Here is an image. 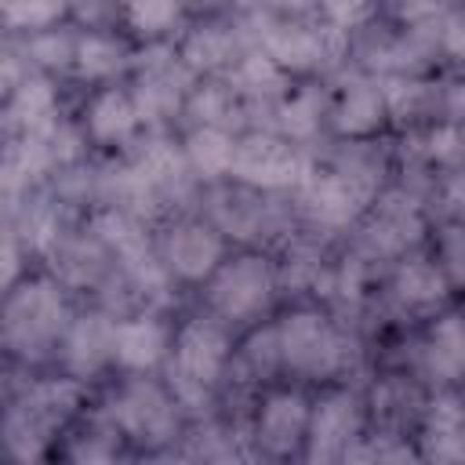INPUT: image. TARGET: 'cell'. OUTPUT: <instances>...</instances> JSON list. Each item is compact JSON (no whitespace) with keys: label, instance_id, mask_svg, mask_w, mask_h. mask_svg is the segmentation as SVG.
Returning <instances> with one entry per match:
<instances>
[{"label":"cell","instance_id":"d4e9b609","mask_svg":"<svg viewBox=\"0 0 465 465\" xmlns=\"http://www.w3.org/2000/svg\"><path fill=\"white\" fill-rule=\"evenodd\" d=\"M461 323L458 316H443L432 331V349H429V360H432V371L443 374V378H458L461 374V360H465V349H461Z\"/></svg>","mask_w":465,"mask_h":465},{"label":"cell","instance_id":"8992f818","mask_svg":"<svg viewBox=\"0 0 465 465\" xmlns=\"http://www.w3.org/2000/svg\"><path fill=\"white\" fill-rule=\"evenodd\" d=\"M113 418L131 440L149 443V447L167 443L178 429V414H174L171 396L145 378H134L120 389V396L113 400Z\"/></svg>","mask_w":465,"mask_h":465},{"label":"cell","instance_id":"44dd1931","mask_svg":"<svg viewBox=\"0 0 465 465\" xmlns=\"http://www.w3.org/2000/svg\"><path fill=\"white\" fill-rule=\"evenodd\" d=\"M73 62H76L80 76H87V80H105V76H113V73L124 65V47H120L116 40H109V36L91 33V36L76 40Z\"/></svg>","mask_w":465,"mask_h":465},{"label":"cell","instance_id":"5b68a950","mask_svg":"<svg viewBox=\"0 0 465 465\" xmlns=\"http://www.w3.org/2000/svg\"><path fill=\"white\" fill-rule=\"evenodd\" d=\"M229 360V338L211 320H189L174 341V378L182 396H203Z\"/></svg>","mask_w":465,"mask_h":465},{"label":"cell","instance_id":"d6a6232c","mask_svg":"<svg viewBox=\"0 0 465 465\" xmlns=\"http://www.w3.org/2000/svg\"><path fill=\"white\" fill-rule=\"evenodd\" d=\"M443 11H447V0H403V4H400L403 22H414V25L432 22V18H440Z\"/></svg>","mask_w":465,"mask_h":465},{"label":"cell","instance_id":"ac0fdd59","mask_svg":"<svg viewBox=\"0 0 465 465\" xmlns=\"http://www.w3.org/2000/svg\"><path fill=\"white\" fill-rule=\"evenodd\" d=\"M385 98H381V87L374 84H352L341 98H338V109H334V127L349 138H363L371 131L381 127L385 120Z\"/></svg>","mask_w":465,"mask_h":465},{"label":"cell","instance_id":"d6986e66","mask_svg":"<svg viewBox=\"0 0 465 465\" xmlns=\"http://www.w3.org/2000/svg\"><path fill=\"white\" fill-rule=\"evenodd\" d=\"M232 153H236L232 134H229L225 127H211V124L196 127V131L189 134V142H185V156H189V163H193L203 178L229 174Z\"/></svg>","mask_w":465,"mask_h":465},{"label":"cell","instance_id":"83f0119b","mask_svg":"<svg viewBox=\"0 0 465 465\" xmlns=\"http://www.w3.org/2000/svg\"><path fill=\"white\" fill-rule=\"evenodd\" d=\"M280 127L287 138H309L320 127V94L316 91H298L280 105Z\"/></svg>","mask_w":465,"mask_h":465},{"label":"cell","instance_id":"836d02e7","mask_svg":"<svg viewBox=\"0 0 465 465\" xmlns=\"http://www.w3.org/2000/svg\"><path fill=\"white\" fill-rule=\"evenodd\" d=\"M18 269H22V254H18V243H15L7 232H0V291L15 283Z\"/></svg>","mask_w":465,"mask_h":465},{"label":"cell","instance_id":"6da1fadb","mask_svg":"<svg viewBox=\"0 0 465 465\" xmlns=\"http://www.w3.org/2000/svg\"><path fill=\"white\" fill-rule=\"evenodd\" d=\"M65 331V298L62 287L51 280H29L18 283L4 309H0V334L7 349H15L25 360L44 356Z\"/></svg>","mask_w":465,"mask_h":465},{"label":"cell","instance_id":"ffe728a7","mask_svg":"<svg viewBox=\"0 0 465 465\" xmlns=\"http://www.w3.org/2000/svg\"><path fill=\"white\" fill-rule=\"evenodd\" d=\"M396 294L400 302L407 305H436L443 294H447V276L440 265L418 258V262H407L400 272H396Z\"/></svg>","mask_w":465,"mask_h":465},{"label":"cell","instance_id":"cb8c5ba5","mask_svg":"<svg viewBox=\"0 0 465 465\" xmlns=\"http://www.w3.org/2000/svg\"><path fill=\"white\" fill-rule=\"evenodd\" d=\"M429 436L436 440V458H461V407L454 396H440L432 403Z\"/></svg>","mask_w":465,"mask_h":465},{"label":"cell","instance_id":"5bb4252c","mask_svg":"<svg viewBox=\"0 0 465 465\" xmlns=\"http://www.w3.org/2000/svg\"><path fill=\"white\" fill-rule=\"evenodd\" d=\"M182 84H185V73L174 65L171 51H156V58H145L138 94H131L134 109H138V120H156L163 113H171L178 105L182 91H185Z\"/></svg>","mask_w":465,"mask_h":465},{"label":"cell","instance_id":"484cf974","mask_svg":"<svg viewBox=\"0 0 465 465\" xmlns=\"http://www.w3.org/2000/svg\"><path fill=\"white\" fill-rule=\"evenodd\" d=\"M418 229H421V222H418V211L411 207V200L403 203L400 196H392L381 207V218L374 225V240H381L385 247H403L418 236Z\"/></svg>","mask_w":465,"mask_h":465},{"label":"cell","instance_id":"603a6c76","mask_svg":"<svg viewBox=\"0 0 465 465\" xmlns=\"http://www.w3.org/2000/svg\"><path fill=\"white\" fill-rule=\"evenodd\" d=\"M185 0H124V15L127 25L138 36H160L163 29H171L182 15Z\"/></svg>","mask_w":465,"mask_h":465},{"label":"cell","instance_id":"d590c367","mask_svg":"<svg viewBox=\"0 0 465 465\" xmlns=\"http://www.w3.org/2000/svg\"><path fill=\"white\" fill-rule=\"evenodd\" d=\"M443 44H447V51L458 58L461 54V18L450 11L447 18H443Z\"/></svg>","mask_w":465,"mask_h":465},{"label":"cell","instance_id":"9a60e30c","mask_svg":"<svg viewBox=\"0 0 465 465\" xmlns=\"http://www.w3.org/2000/svg\"><path fill=\"white\" fill-rule=\"evenodd\" d=\"M113 360V323L105 316H80L65 331V363L76 374H94Z\"/></svg>","mask_w":465,"mask_h":465},{"label":"cell","instance_id":"9c48e42d","mask_svg":"<svg viewBox=\"0 0 465 465\" xmlns=\"http://www.w3.org/2000/svg\"><path fill=\"white\" fill-rule=\"evenodd\" d=\"M167 269L182 280H207L222 262V236L203 222H182L167 236Z\"/></svg>","mask_w":465,"mask_h":465},{"label":"cell","instance_id":"3957f363","mask_svg":"<svg viewBox=\"0 0 465 465\" xmlns=\"http://www.w3.org/2000/svg\"><path fill=\"white\" fill-rule=\"evenodd\" d=\"M276 345H280V363H287L291 371L309 374V378L334 374L341 367V352H345L334 323L312 309L291 312L276 327Z\"/></svg>","mask_w":465,"mask_h":465},{"label":"cell","instance_id":"30bf717a","mask_svg":"<svg viewBox=\"0 0 465 465\" xmlns=\"http://www.w3.org/2000/svg\"><path fill=\"white\" fill-rule=\"evenodd\" d=\"M305 425H309V403L302 392L280 389L265 396L258 414V440L269 454H291L305 440Z\"/></svg>","mask_w":465,"mask_h":465},{"label":"cell","instance_id":"8d00e7d4","mask_svg":"<svg viewBox=\"0 0 465 465\" xmlns=\"http://www.w3.org/2000/svg\"><path fill=\"white\" fill-rule=\"evenodd\" d=\"M243 7H276V11H305L316 0H240Z\"/></svg>","mask_w":465,"mask_h":465},{"label":"cell","instance_id":"4316f807","mask_svg":"<svg viewBox=\"0 0 465 465\" xmlns=\"http://www.w3.org/2000/svg\"><path fill=\"white\" fill-rule=\"evenodd\" d=\"M69 0H4V22L11 29H47L65 15Z\"/></svg>","mask_w":465,"mask_h":465},{"label":"cell","instance_id":"277c9868","mask_svg":"<svg viewBox=\"0 0 465 465\" xmlns=\"http://www.w3.org/2000/svg\"><path fill=\"white\" fill-rule=\"evenodd\" d=\"M276 276L272 265L258 254H243L232 262H218V269L211 272V305L225 316V320H251L258 316L269 298H272Z\"/></svg>","mask_w":465,"mask_h":465},{"label":"cell","instance_id":"e0dca14e","mask_svg":"<svg viewBox=\"0 0 465 465\" xmlns=\"http://www.w3.org/2000/svg\"><path fill=\"white\" fill-rule=\"evenodd\" d=\"M138 124V109H134V98L120 87H105L91 109H87V127H91V138L102 142V145H113V142H124Z\"/></svg>","mask_w":465,"mask_h":465},{"label":"cell","instance_id":"4dcf8cb0","mask_svg":"<svg viewBox=\"0 0 465 465\" xmlns=\"http://www.w3.org/2000/svg\"><path fill=\"white\" fill-rule=\"evenodd\" d=\"M316 4L323 7L334 29H356L374 15V0H316Z\"/></svg>","mask_w":465,"mask_h":465},{"label":"cell","instance_id":"f1b7e54d","mask_svg":"<svg viewBox=\"0 0 465 465\" xmlns=\"http://www.w3.org/2000/svg\"><path fill=\"white\" fill-rule=\"evenodd\" d=\"M240 84H243V91H251V94H276L280 84H283V69H280L269 54H251V58H243V65H240Z\"/></svg>","mask_w":465,"mask_h":465},{"label":"cell","instance_id":"8fae6325","mask_svg":"<svg viewBox=\"0 0 465 465\" xmlns=\"http://www.w3.org/2000/svg\"><path fill=\"white\" fill-rule=\"evenodd\" d=\"M371 185L356 174H341L331 171L323 178H312L309 193H305V207L312 211V218L327 222V225H345L349 218H356V211L367 203Z\"/></svg>","mask_w":465,"mask_h":465},{"label":"cell","instance_id":"ba28073f","mask_svg":"<svg viewBox=\"0 0 465 465\" xmlns=\"http://www.w3.org/2000/svg\"><path fill=\"white\" fill-rule=\"evenodd\" d=\"M360 432V407L349 392H327L316 407H309V458L312 461H334L349 450L352 436Z\"/></svg>","mask_w":465,"mask_h":465},{"label":"cell","instance_id":"f546056e","mask_svg":"<svg viewBox=\"0 0 465 465\" xmlns=\"http://www.w3.org/2000/svg\"><path fill=\"white\" fill-rule=\"evenodd\" d=\"M189 109H193V116H200L203 124L222 127V120L229 116L232 102H229V91H225V87L211 84V87H200V91L189 98Z\"/></svg>","mask_w":465,"mask_h":465},{"label":"cell","instance_id":"4fadbf2b","mask_svg":"<svg viewBox=\"0 0 465 465\" xmlns=\"http://www.w3.org/2000/svg\"><path fill=\"white\" fill-rule=\"evenodd\" d=\"M334 47H338L334 33H316L302 25H269L265 33V54L280 69H294V73L320 65Z\"/></svg>","mask_w":465,"mask_h":465},{"label":"cell","instance_id":"e575fe53","mask_svg":"<svg viewBox=\"0 0 465 465\" xmlns=\"http://www.w3.org/2000/svg\"><path fill=\"white\" fill-rule=\"evenodd\" d=\"M429 153L436 160H454L458 156V131L454 127H436L429 134Z\"/></svg>","mask_w":465,"mask_h":465},{"label":"cell","instance_id":"2e32d148","mask_svg":"<svg viewBox=\"0 0 465 465\" xmlns=\"http://www.w3.org/2000/svg\"><path fill=\"white\" fill-rule=\"evenodd\" d=\"M54 87L44 76H22L18 87L11 91L7 116L25 127L29 134H51L54 131Z\"/></svg>","mask_w":465,"mask_h":465},{"label":"cell","instance_id":"52a82bcc","mask_svg":"<svg viewBox=\"0 0 465 465\" xmlns=\"http://www.w3.org/2000/svg\"><path fill=\"white\" fill-rule=\"evenodd\" d=\"M240 182L258 185V189H283L291 182H298L302 174V156L294 153V145H287L283 138H269V134H251L243 142H236L232 153V167H229Z\"/></svg>","mask_w":465,"mask_h":465},{"label":"cell","instance_id":"7402d4cb","mask_svg":"<svg viewBox=\"0 0 465 465\" xmlns=\"http://www.w3.org/2000/svg\"><path fill=\"white\" fill-rule=\"evenodd\" d=\"M232 51H236L232 36L225 29L211 25V29H200V33H193L185 40L182 58H185L189 69H218V65H225L232 58Z\"/></svg>","mask_w":465,"mask_h":465},{"label":"cell","instance_id":"7c38bea8","mask_svg":"<svg viewBox=\"0 0 465 465\" xmlns=\"http://www.w3.org/2000/svg\"><path fill=\"white\" fill-rule=\"evenodd\" d=\"M167 327L153 316L113 323V360L127 371H153L167 352Z\"/></svg>","mask_w":465,"mask_h":465},{"label":"cell","instance_id":"7a4b0ae2","mask_svg":"<svg viewBox=\"0 0 465 465\" xmlns=\"http://www.w3.org/2000/svg\"><path fill=\"white\" fill-rule=\"evenodd\" d=\"M80 389L73 381H40L33 385L7 414L4 421V440L18 458H36L44 454L51 432L69 418L76 407Z\"/></svg>","mask_w":465,"mask_h":465},{"label":"cell","instance_id":"1f68e13d","mask_svg":"<svg viewBox=\"0 0 465 465\" xmlns=\"http://www.w3.org/2000/svg\"><path fill=\"white\" fill-rule=\"evenodd\" d=\"M33 54L44 62V65H69L73 62V54H76V44L69 40V36H58V33H44V36H36L33 40Z\"/></svg>","mask_w":465,"mask_h":465}]
</instances>
